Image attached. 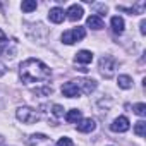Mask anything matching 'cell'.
Here are the masks:
<instances>
[{
	"label": "cell",
	"instance_id": "cell-1",
	"mask_svg": "<svg viewBox=\"0 0 146 146\" xmlns=\"http://www.w3.org/2000/svg\"><path fill=\"white\" fill-rule=\"evenodd\" d=\"M19 76L24 84H33V83H41L50 79L52 70L48 65H45L38 58H28L19 67Z\"/></svg>",
	"mask_w": 146,
	"mask_h": 146
},
{
	"label": "cell",
	"instance_id": "cell-2",
	"mask_svg": "<svg viewBox=\"0 0 146 146\" xmlns=\"http://www.w3.org/2000/svg\"><path fill=\"white\" fill-rule=\"evenodd\" d=\"M115 70H117V60L113 57L105 55V57L100 58V72L107 79H110V78L115 76Z\"/></svg>",
	"mask_w": 146,
	"mask_h": 146
},
{
	"label": "cell",
	"instance_id": "cell-3",
	"mask_svg": "<svg viewBox=\"0 0 146 146\" xmlns=\"http://www.w3.org/2000/svg\"><path fill=\"white\" fill-rule=\"evenodd\" d=\"M16 117H17V120H21L23 124H35V122L40 120V113H38L36 110L29 108V107H19V108L16 110Z\"/></svg>",
	"mask_w": 146,
	"mask_h": 146
},
{
	"label": "cell",
	"instance_id": "cell-4",
	"mask_svg": "<svg viewBox=\"0 0 146 146\" xmlns=\"http://www.w3.org/2000/svg\"><path fill=\"white\" fill-rule=\"evenodd\" d=\"M86 36V29L84 28H74V29H69L62 35V41L65 45H74L76 41H81Z\"/></svg>",
	"mask_w": 146,
	"mask_h": 146
},
{
	"label": "cell",
	"instance_id": "cell-5",
	"mask_svg": "<svg viewBox=\"0 0 146 146\" xmlns=\"http://www.w3.org/2000/svg\"><path fill=\"white\" fill-rule=\"evenodd\" d=\"M62 95L67 96V98H78L81 95V90H79L76 81H69L62 86Z\"/></svg>",
	"mask_w": 146,
	"mask_h": 146
},
{
	"label": "cell",
	"instance_id": "cell-6",
	"mask_svg": "<svg viewBox=\"0 0 146 146\" xmlns=\"http://www.w3.org/2000/svg\"><path fill=\"white\" fill-rule=\"evenodd\" d=\"M129 127H131V124H129V119L127 117H117L112 124H110V129L113 131V132H125V131H129Z\"/></svg>",
	"mask_w": 146,
	"mask_h": 146
},
{
	"label": "cell",
	"instance_id": "cell-7",
	"mask_svg": "<svg viewBox=\"0 0 146 146\" xmlns=\"http://www.w3.org/2000/svg\"><path fill=\"white\" fill-rule=\"evenodd\" d=\"M76 83H78L81 93H84V95H91L96 90V81H93V79H81V81H76Z\"/></svg>",
	"mask_w": 146,
	"mask_h": 146
},
{
	"label": "cell",
	"instance_id": "cell-8",
	"mask_svg": "<svg viewBox=\"0 0 146 146\" xmlns=\"http://www.w3.org/2000/svg\"><path fill=\"white\" fill-rule=\"evenodd\" d=\"M67 17L70 19V21H79L81 17H83V14H84V11H83V7L81 5H78V4H72L69 9H67Z\"/></svg>",
	"mask_w": 146,
	"mask_h": 146
},
{
	"label": "cell",
	"instance_id": "cell-9",
	"mask_svg": "<svg viewBox=\"0 0 146 146\" xmlns=\"http://www.w3.org/2000/svg\"><path fill=\"white\" fill-rule=\"evenodd\" d=\"M95 127H96V122L93 119H83V120L78 122V131L79 132H91V131H95Z\"/></svg>",
	"mask_w": 146,
	"mask_h": 146
},
{
	"label": "cell",
	"instance_id": "cell-10",
	"mask_svg": "<svg viewBox=\"0 0 146 146\" xmlns=\"http://www.w3.org/2000/svg\"><path fill=\"white\" fill-rule=\"evenodd\" d=\"M64 17H65V14H64V11H62L60 7H53V9H50V12H48V19H50L52 23H55V24H60V23L64 21Z\"/></svg>",
	"mask_w": 146,
	"mask_h": 146
},
{
	"label": "cell",
	"instance_id": "cell-11",
	"mask_svg": "<svg viewBox=\"0 0 146 146\" xmlns=\"http://www.w3.org/2000/svg\"><path fill=\"white\" fill-rule=\"evenodd\" d=\"M110 24H112V31L115 33V35H122L124 33V19L120 17V16H113L112 17V21H110Z\"/></svg>",
	"mask_w": 146,
	"mask_h": 146
},
{
	"label": "cell",
	"instance_id": "cell-12",
	"mask_svg": "<svg viewBox=\"0 0 146 146\" xmlns=\"http://www.w3.org/2000/svg\"><path fill=\"white\" fill-rule=\"evenodd\" d=\"M74 60H76L78 64H91L93 53H91L90 50H81V52H78V55H76Z\"/></svg>",
	"mask_w": 146,
	"mask_h": 146
},
{
	"label": "cell",
	"instance_id": "cell-13",
	"mask_svg": "<svg viewBox=\"0 0 146 146\" xmlns=\"http://www.w3.org/2000/svg\"><path fill=\"white\" fill-rule=\"evenodd\" d=\"M81 117H83V113H81V110H78V108H72V110H69V112L65 113V120H67L69 124H78V122L81 120Z\"/></svg>",
	"mask_w": 146,
	"mask_h": 146
},
{
	"label": "cell",
	"instance_id": "cell-14",
	"mask_svg": "<svg viewBox=\"0 0 146 146\" xmlns=\"http://www.w3.org/2000/svg\"><path fill=\"white\" fill-rule=\"evenodd\" d=\"M86 24H88V28H91L95 31H100L103 28V21H102L100 16H90L88 21H86Z\"/></svg>",
	"mask_w": 146,
	"mask_h": 146
},
{
	"label": "cell",
	"instance_id": "cell-15",
	"mask_svg": "<svg viewBox=\"0 0 146 146\" xmlns=\"http://www.w3.org/2000/svg\"><path fill=\"white\" fill-rule=\"evenodd\" d=\"M117 83H119V88H122V90H131L132 88V79L129 76H125V74L119 76L117 78Z\"/></svg>",
	"mask_w": 146,
	"mask_h": 146
},
{
	"label": "cell",
	"instance_id": "cell-16",
	"mask_svg": "<svg viewBox=\"0 0 146 146\" xmlns=\"http://www.w3.org/2000/svg\"><path fill=\"white\" fill-rule=\"evenodd\" d=\"M36 7H38L36 0H24V2L21 4L23 12H33V11H36Z\"/></svg>",
	"mask_w": 146,
	"mask_h": 146
},
{
	"label": "cell",
	"instance_id": "cell-17",
	"mask_svg": "<svg viewBox=\"0 0 146 146\" xmlns=\"http://www.w3.org/2000/svg\"><path fill=\"white\" fill-rule=\"evenodd\" d=\"M134 132H136V136L143 137V136L146 134V122H144V120L136 122V125H134Z\"/></svg>",
	"mask_w": 146,
	"mask_h": 146
},
{
	"label": "cell",
	"instance_id": "cell-18",
	"mask_svg": "<svg viewBox=\"0 0 146 146\" xmlns=\"http://www.w3.org/2000/svg\"><path fill=\"white\" fill-rule=\"evenodd\" d=\"M7 45H9V40H7V36L4 35V31L0 29V53H2L4 50H7Z\"/></svg>",
	"mask_w": 146,
	"mask_h": 146
},
{
	"label": "cell",
	"instance_id": "cell-19",
	"mask_svg": "<svg viewBox=\"0 0 146 146\" xmlns=\"http://www.w3.org/2000/svg\"><path fill=\"white\" fill-rule=\"evenodd\" d=\"M134 113H137L139 117H144L146 115V105L144 103H136L134 105Z\"/></svg>",
	"mask_w": 146,
	"mask_h": 146
},
{
	"label": "cell",
	"instance_id": "cell-20",
	"mask_svg": "<svg viewBox=\"0 0 146 146\" xmlns=\"http://www.w3.org/2000/svg\"><path fill=\"white\" fill-rule=\"evenodd\" d=\"M57 146H72V139L70 137H60L57 141Z\"/></svg>",
	"mask_w": 146,
	"mask_h": 146
},
{
	"label": "cell",
	"instance_id": "cell-21",
	"mask_svg": "<svg viewBox=\"0 0 146 146\" xmlns=\"http://www.w3.org/2000/svg\"><path fill=\"white\" fill-rule=\"evenodd\" d=\"M48 137L45 134H33L31 136V143H40V141H46Z\"/></svg>",
	"mask_w": 146,
	"mask_h": 146
},
{
	"label": "cell",
	"instance_id": "cell-22",
	"mask_svg": "<svg viewBox=\"0 0 146 146\" xmlns=\"http://www.w3.org/2000/svg\"><path fill=\"white\" fill-rule=\"evenodd\" d=\"M52 112H53V115H55V117H62V115H64V108H62L60 105H53Z\"/></svg>",
	"mask_w": 146,
	"mask_h": 146
},
{
	"label": "cell",
	"instance_id": "cell-23",
	"mask_svg": "<svg viewBox=\"0 0 146 146\" xmlns=\"http://www.w3.org/2000/svg\"><path fill=\"white\" fill-rule=\"evenodd\" d=\"M35 93H38V95H50V93H52V88H50V86H45V88H41V90H36Z\"/></svg>",
	"mask_w": 146,
	"mask_h": 146
},
{
	"label": "cell",
	"instance_id": "cell-24",
	"mask_svg": "<svg viewBox=\"0 0 146 146\" xmlns=\"http://www.w3.org/2000/svg\"><path fill=\"white\" fill-rule=\"evenodd\" d=\"M139 28H141V35H146V21H141Z\"/></svg>",
	"mask_w": 146,
	"mask_h": 146
},
{
	"label": "cell",
	"instance_id": "cell-25",
	"mask_svg": "<svg viewBox=\"0 0 146 146\" xmlns=\"http://www.w3.org/2000/svg\"><path fill=\"white\" fill-rule=\"evenodd\" d=\"M4 72H5V69H4V65H2V64H0V76H2Z\"/></svg>",
	"mask_w": 146,
	"mask_h": 146
},
{
	"label": "cell",
	"instance_id": "cell-26",
	"mask_svg": "<svg viewBox=\"0 0 146 146\" xmlns=\"http://www.w3.org/2000/svg\"><path fill=\"white\" fill-rule=\"evenodd\" d=\"M2 143H4V139H2V137H0V146H2Z\"/></svg>",
	"mask_w": 146,
	"mask_h": 146
}]
</instances>
